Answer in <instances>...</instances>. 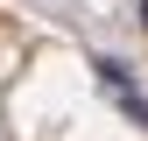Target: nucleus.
<instances>
[{
    "label": "nucleus",
    "instance_id": "f257e3e1",
    "mask_svg": "<svg viewBox=\"0 0 148 141\" xmlns=\"http://www.w3.org/2000/svg\"><path fill=\"white\" fill-rule=\"evenodd\" d=\"M141 21H148V0H141Z\"/></svg>",
    "mask_w": 148,
    "mask_h": 141
}]
</instances>
